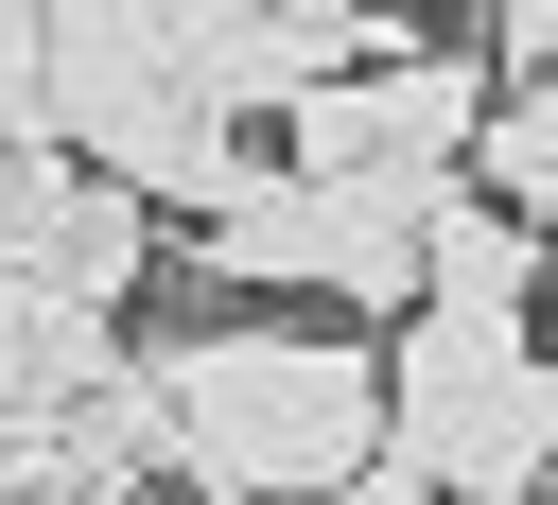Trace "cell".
Returning a JSON list of instances; mask_svg holds the SVG:
<instances>
[{
	"mask_svg": "<svg viewBox=\"0 0 558 505\" xmlns=\"http://www.w3.org/2000/svg\"><path fill=\"white\" fill-rule=\"evenodd\" d=\"M174 401V488L192 505H331L384 453V348L314 331V313H227L157 348Z\"/></svg>",
	"mask_w": 558,
	"mask_h": 505,
	"instance_id": "obj_1",
	"label": "cell"
},
{
	"mask_svg": "<svg viewBox=\"0 0 558 505\" xmlns=\"http://www.w3.org/2000/svg\"><path fill=\"white\" fill-rule=\"evenodd\" d=\"M384 453H418L471 505H541L558 488V348L523 313H401L384 331Z\"/></svg>",
	"mask_w": 558,
	"mask_h": 505,
	"instance_id": "obj_2",
	"label": "cell"
},
{
	"mask_svg": "<svg viewBox=\"0 0 558 505\" xmlns=\"http://www.w3.org/2000/svg\"><path fill=\"white\" fill-rule=\"evenodd\" d=\"M418 174H262L244 209H209L174 244V279H227V296H349V313H418Z\"/></svg>",
	"mask_w": 558,
	"mask_h": 505,
	"instance_id": "obj_3",
	"label": "cell"
},
{
	"mask_svg": "<svg viewBox=\"0 0 558 505\" xmlns=\"http://www.w3.org/2000/svg\"><path fill=\"white\" fill-rule=\"evenodd\" d=\"M488 52H453V35H418V52H384V70H331V87H296L279 104V174H418V192H453L471 174V139H488Z\"/></svg>",
	"mask_w": 558,
	"mask_h": 505,
	"instance_id": "obj_4",
	"label": "cell"
},
{
	"mask_svg": "<svg viewBox=\"0 0 558 505\" xmlns=\"http://www.w3.org/2000/svg\"><path fill=\"white\" fill-rule=\"evenodd\" d=\"M0 261H35V279H70V296H140L157 279V209L122 192V174H87L70 139H17V174H0Z\"/></svg>",
	"mask_w": 558,
	"mask_h": 505,
	"instance_id": "obj_5",
	"label": "cell"
},
{
	"mask_svg": "<svg viewBox=\"0 0 558 505\" xmlns=\"http://www.w3.org/2000/svg\"><path fill=\"white\" fill-rule=\"evenodd\" d=\"M122 366V313L105 296H70V279H35V261H0V435H35V418H87V383Z\"/></svg>",
	"mask_w": 558,
	"mask_h": 505,
	"instance_id": "obj_6",
	"label": "cell"
},
{
	"mask_svg": "<svg viewBox=\"0 0 558 505\" xmlns=\"http://www.w3.org/2000/svg\"><path fill=\"white\" fill-rule=\"evenodd\" d=\"M418 296H436V313H523V296H541V226L453 174V192L418 209Z\"/></svg>",
	"mask_w": 558,
	"mask_h": 505,
	"instance_id": "obj_7",
	"label": "cell"
},
{
	"mask_svg": "<svg viewBox=\"0 0 558 505\" xmlns=\"http://www.w3.org/2000/svg\"><path fill=\"white\" fill-rule=\"evenodd\" d=\"M471 192H506L523 226L558 209V70H506V104H488V139H471Z\"/></svg>",
	"mask_w": 558,
	"mask_h": 505,
	"instance_id": "obj_8",
	"label": "cell"
},
{
	"mask_svg": "<svg viewBox=\"0 0 558 505\" xmlns=\"http://www.w3.org/2000/svg\"><path fill=\"white\" fill-rule=\"evenodd\" d=\"M331 505H436V470H418V453H366V470H349Z\"/></svg>",
	"mask_w": 558,
	"mask_h": 505,
	"instance_id": "obj_9",
	"label": "cell"
},
{
	"mask_svg": "<svg viewBox=\"0 0 558 505\" xmlns=\"http://www.w3.org/2000/svg\"><path fill=\"white\" fill-rule=\"evenodd\" d=\"M262 17H314V35H349V70H366V0H262Z\"/></svg>",
	"mask_w": 558,
	"mask_h": 505,
	"instance_id": "obj_10",
	"label": "cell"
},
{
	"mask_svg": "<svg viewBox=\"0 0 558 505\" xmlns=\"http://www.w3.org/2000/svg\"><path fill=\"white\" fill-rule=\"evenodd\" d=\"M0 174H17V104H0Z\"/></svg>",
	"mask_w": 558,
	"mask_h": 505,
	"instance_id": "obj_11",
	"label": "cell"
},
{
	"mask_svg": "<svg viewBox=\"0 0 558 505\" xmlns=\"http://www.w3.org/2000/svg\"><path fill=\"white\" fill-rule=\"evenodd\" d=\"M436 505H471V488H436Z\"/></svg>",
	"mask_w": 558,
	"mask_h": 505,
	"instance_id": "obj_12",
	"label": "cell"
},
{
	"mask_svg": "<svg viewBox=\"0 0 558 505\" xmlns=\"http://www.w3.org/2000/svg\"><path fill=\"white\" fill-rule=\"evenodd\" d=\"M0 505H35V488H0Z\"/></svg>",
	"mask_w": 558,
	"mask_h": 505,
	"instance_id": "obj_13",
	"label": "cell"
},
{
	"mask_svg": "<svg viewBox=\"0 0 558 505\" xmlns=\"http://www.w3.org/2000/svg\"><path fill=\"white\" fill-rule=\"evenodd\" d=\"M541 505H558V488H541Z\"/></svg>",
	"mask_w": 558,
	"mask_h": 505,
	"instance_id": "obj_14",
	"label": "cell"
}]
</instances>
